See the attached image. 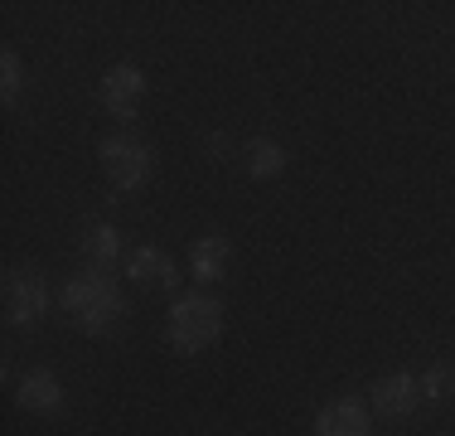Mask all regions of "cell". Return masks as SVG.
Listing matches in <instances>:
<instances>
[{
  "mask_svg": "<svg viewBox=\"0 0 455 436\" xmlns=\"http://www.w3.org/2000/svg\"><path fill=\"white\" fill-rule=\"evenodd\" d=\"M63 311L78 320L83 335H107L116 325V315H122V291L102 271H88V277L63 281Z\"/></svg>",
  "mask_w": 455,
  "mask_h": 436,
  "instance_id": "cell-1",
  "label": "cell"
},
{
  "mask_svg": "<svg viewBox=\"0 0 455 436\" xmlns=\"http://www.w3.org/2000/svg\"><path fill=\"white\" fill-rule=\"evenodd\" d=\"M219 335H223V301L219 296L194 291V296L175 301V311H170V344H175V354H204Z\"/></svg>",
  "mask_w": 455,
  "mask_h": 436,
  "instance_id": "cell-2",
  "label": "cell"
},
{
  "mask_svg": "<svg viewBox=\"0 0 455 436\" xmlns=\"http://www.w3.org/2000/svg\"><path fill=\"white\" fill-rule=\"evenodd\" d=\"M97 160H102L107 180H112L116 190H140V184L150 180V170H156L150 146L136 136H107L102 146H97Z\"/></svg>",
  "mask_w": 455,
  "mask_h": 436,
  "instance_id": "cell-3",
  "label": "cell"
},
{
  "mask_svg": "<svg viewBox=\"0 0 455 436\" xmlns=\"http://www.w3.org/2000/svg\"><path fill=\"white\" fill-rule=\"evenodd\" d=\"M49 311V287L35 267H15L5 277V320L10 325H39Z\"/></svg>",
  "mask_w": 455,
  "mask_h": 436,
  "instance_id": "cell-4",
  "label": "cell"
},
{
  "mask_svg": "<svg viewBox=\"0 0 455 436\" xmlns=\"http://www.w3.org/2000/svg\"><path fill=\"white\" fill-rule=\"evenodd\" d=\"M140 97H146V73L136 69V63H116V69H107L102 78V107L116 117V122H132Z\"/></svg>",
  "mask_w": 455,
  "mask_h": 436,
  "instance_id": "cell-5",
  "label": "cell"
},
{
  "mask_svg": "<svg viewBox=\"0 0 455 436\" xmlns=\"http://www.w3.org/2000/svg\"><path fill=\"white\" fill-rule=\"evenodd\" d=\"M126 277L140 281V287L170 291L180 281V271H175V257H170V253H160V247H136L132 262H126Z\"/></svg>",
  "mask_w": 455,
  "mask_h": 436,
  "instance_id": "cell-6",
  "label": "cell"
},
{
  "mask_svg": "<svg viewBox=\"0 0 455 436\" xmlns=\"http://www.w3.org/2000/svg\"><path fill=\"white\" fill-rule=\"evenodd\" d=\"M417 392L421 384L411 374H387V378H378L373 384V408H378V417H407L411 408H417Z\"/></svg>",
  "mask_w": 455,
  "mask_h": 436,
  "instance_id": "cell-7",
  "label": "cell"
},
{
  "mask_svg": "<svg viewBox=\"0 0 455 436\" xmlns=\"http://www.w3.org/2000/svg\"><path fill=\"white\" fill-rule=\"evenodd\" d=\"M20 408L25 412H59L63 408V384L53 368H29L20 378Z\"/></svg>",
  "mask_w": 455,
  "mask_h": 436,
  "instance_id": "cell-8",
  "label": "cell"
},
{
  "mask_svg": "<svg viewBox=\"0 0 455 436\" xmlns=\"http://www.w3.org/2000/svg\"><path fill=\"white\" fill-rule=\"evenodd\" d=\"M315 436H368V412L349 398L324 402L315 417Z\"/></svg>",
  "mask_w": 455,
  "mask_h": 436,
  "instance_id": "cell-9",
  "label": "cell"
},
{
  "mask_svg": "<svg viewBox=\"0 0 455 436\" xmlns=\"http://www.w3.org/2000/svg\"><path fill=\"white\" fill-rule=\"evenodd\" d=\"M223 267H228V238H219V233L199 238V243H194V253H189V271L199 281H219Z\"/></svg>",
  "mask_w": 455,
  "mask_h": 436,
  "instance_id": "cell-10",
  "label": "cell"
},
{
  "mask_svg": "<svg viewBox=\"0 0 455 436\" xmlns=\"http://www.w3.org/2000/svg\"><path fill=\"white\" fill-rule=\"evenodd\" d=\"M281 170H286V150L276 141H252L247 146V174L252 180H276Z\"/></svg>",
  "mask_w": 455,
  "mask_h": 436,
  "instance_id": "cell-11",
  "label": "cell"
},
{
  "mask_svg": "<svg viewBox=\"0 0 455 436\" xmlns=\"http://www.w3.org/2000/svg\"><path fill=\"white\" fill-rule=\"evenodd\" d=\"M116 243H122V238H116V228H112V223H92V228H88V238H83V253H88L92 267H112L116 253H122Z\"/></svg>",
  "mask_w": 455,
  "mask_h": 436,
  "instance_id": "cell-12",
  "label": "cell"
},
{
  "mask_svg": "<svg viewBox=\"0 0 455 436\" xmlns=\"http://www.w3.org/2000/svg\"><path fill=\"white\" fill-rule=\"evenodd\" d=\"M421 398H427V402L455 398V364H431L427 378H421Z\"/></svg>",
  "mask_w": 455,
  "mask_h": 436,
  "instance_id": "cell-13",
  "label": "cell"
},
{
  "mask_svg": "<svg viewBox=\"0 0 455 436\" xmlns=\"http://www.w3.org/2000/svg\"><path fill=\"white\" fill-rule=\"evenodd\" d=\"M20 83H25L20 53H15V49H5V53H0V97H5V102H15V97H20Z\"/></svg>",
  "mask_w": 455,
  "mask_h": 436,
  "instance_id": "cell-14",
  "label": "cell"
}]
</instances>
